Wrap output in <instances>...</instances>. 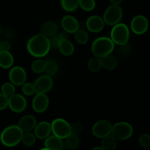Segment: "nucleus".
Segmentation results:
<instances>
[{
	"label": "nucleus",
	"instance_id": "nucleus-1",
	"mask_svg": "<svg viewBox=\"0 0 150 150\" xmlns=\"http://www.w3.org/2000/svg\"><path fill=\"white\" fill-rule=\"evenodd\" d=\"M26 49L29 54L34 57L42 58L45 57L51 49L49 39L41 33L38 34L28 40Z\"/></svg>",
	"mask_w": 150,
	"mask_h": 150
},
{
	"label": "nucleus",
	"instance_id": "nucleus-2",
	"mask_svg": "<svg viewBox=\"0 0 150 150\" xmlns=\"http://www.w3.org/2000/svg\"><path fill=\"white\" fill-rule=\"evenodd\" d=\"M23 132L18 125H10L3 130L0 136V140L4 146L13 147L21 142Z\"/></svg>",
	"mask_w": 150,
	"mask_h": 150
},
{
	"label": "nucleus",
	"instance_id": "nucleus-3",
	"mask_svg": "<svg viewBox=\"0 0 150 150\" xmlns=\"http://www.w3.org/2000/svg\"><path fill=\"white\" fill-rule=\"evenodd\" d=\"M114 45L115 44L110 38L100 37L92 42L91 50L95 57L102 58L112 53Z\"/></svg>",
	"mask_w": 150,
	"mask_h": 150
},
{
	"label": "nucleus",
	"instance_id": "nucleus-4",
	"mask_svg": "<svg viewBox=\"0 0 150 150\" xmlns=\"http://www.w3.org/2000/svg\"><path fill=\"white\" fill-rule=\"evenodd\" d=\"M111 39L114 44L122 45L127 43L130 38V30L126 24L119 23L113 26L111 31Z\"/></svg>",
	"mask_w": 150,
	"mask_h": 150
},
{
	"label": "nucleus",
	"instance_id": "nucleus-5",
	"mask_svg": "<svg viewBox=\"0 0 150 150\" xmlns=\"http://www.w3.org/2000/svg\"><path fill=\"white\" fill-rule=\"evenodd\" d=\"M133 133L131 125L126 122H119L112 126L111 135L117 141H124L131 137Z\"/></svg>",
	"mask_w": 150,
	"mask_h": 150
},
{
	"label": "nucleus",
	"instance_id": "nucleus-6",
	"mask_svg": "<svg viewBox=\"0 0 150 150\" xmlns=\"http://www.w3.org/2000/svg\"><path fill=\"white\" fill-rule=\"evenodd\" d=\"M123 16L122 7L118 4H111L106 8L103 13L104 22L108 26H114L120 23Z\"/></svg>",
	"mask_w": 150,
	"mask_h": 150
},
{
	"label": "nucleus",
	"instance_id": "nucleus-7",
	"mask_svg": "<svg viewBox=\"0 0 150 150\" xmlns=\"http://www.w3.org/2000/svg\"><path fill=\"white\" fill-rule=\"evenodd\" d=\"M51 132L54 136L64 139L72 133L71 127L68 122L62 118H57L51 123Z\"/></svg>",
	"mask_w": 150,
	"mask_h": 150
},
{
	"label": "nucleus",
	"instance_id": "nucleus-8",
	"mask_svg": "<svg viewBox=\"0 0 150 150\" xmlns=\"http://www.w3.org/2000/svg\"><path fill=\"white\" fill-rule=\"evenodd\" d=\"M112 125L108 120H101L94 124L92 128V134L98 139H103L111 133Z\"/></svg>",
	"mask_w": 150,
	"mask_h": 150
},
{
	"label": "nucleus",
	"instance_id": "nucleus-9",
	"mask_svg": "<svg viewBox=\"0 0 150 150\" xmlns=\"http://www.w3.org/2000/svg\"><path fill=\"white\" fill-rule=\"evenodd\" d=\"M27 106L26 99L20 94L15 93L9 97L8 107L15 113H21L24 111Z\"/></svg>",
	"mask_w": 150,
	"mask_h": 150
},
{
	"label": "nucleus",
	"instance_id": "nucleus-10",
	"mask_svg": "<svg viewBox=\"0 0 150 150\" xmlns=\"http://www.w3.org/2000/svg\"><path fill=\"white\" fill-rule=\"evenodd\" d=\"M27 76L26 70L21 66H16L11 68L9 73V79L13 84L16 86H22L26 83Z\"/></svg>",
	"mask_w": 150,
	"mask_h": 150
},
{
	"label": "nucleus",
	"instance_id": "nucleus-11",
	"mask_svg": "<svg viewBox=\"0 0 150 150\" xmlns=\"http://www.w3.org/2000/svg\"><path fill=\"white\" fill-rule=\"evenodd\" d=\"M35 88V92L36 93H45L49 92L53 87L54 81L51 76L48 75H43L35 80L34 83Z\"/></svg>",
	"mask_w": 150,
	"mask_h": 150
},
{
	"label": "nucleus",
	"instance_id": "nucleus-12",
	"mask_svg": "<svg viewBox=\"0 0 150 150\" xmlns=\"http://www.w3.org/2000/svg\"><path fill=\"white\" fill-rule=\"evenodd\" d=\"M131 30L136 35H143L147 31L149 22L147 18L144 16H136L132 19L130 23Z\"/></svg>",
	"mask_w": 150,
	"mask_h": 150
},
{
	"label": "nucleus",
	"instance_id": "nucleus-13",
	"mask_svg": "<svg viewBox=\"0 0 150 150\" xmlns=\"http://www.w3.org/2000/svg\"><path fill=\"white\" fill-rule=\"evenodd\" d=\"M49 105V98L45 93H36L32 102V107L37 113H43Z\"/></svg>",
	"mask_w": 150,
	"mask_h": 150
},
{
	"label": "nucleus",
	"instance_id": "nucleus-14",
	"mask_svg": "<svg viewBox=\"0 0 150 150\" xmlns=\"http://www.w3.org/2000/svg\"><path fill=\"white\" fill-rule=\"evenodd\" d=\"M86 27L89 32L93 33H98L104 29L105 22L103 18L99 16H92L88 18L85 22Z\"/></svg>",
	"mask_w": 150,
	"mask_h": 150
},
{
	"label": "nucleus",
	"instance_id": "nucleus-15",
	"mask_svg": "<svg viewBox=\"0 0 150 150\" xmlns=\"http://www.w3.org/2000/svg\"><path fill=\"white\" fill-rule=\"evenodd\" d=\"M61 26L64 31L69 34H74L79 29V22L72 16H65L61 21Z\"/></svg>",
	"mask_w": 150,
	"mask_h": 150
},
{
	"label": "nucleus",
	"instance_id": "nucleus-16",
	"mask_svg": "<svg viewBox=\"0 0 150 150\" xmlns=\"http://www.w3.org/2000/svg\"><path fill=\"white\" fill-rule=\"evenodd\" d=\"M51 133V125L47 121H42L36 125L34 134L39 139H45Z\"/></svg>",
	"mask_w": 150,
	"mask_h": 150
},
{
	"label": "nucleus",
	"instance_id": "nucleus-17",
	"mask_svg": "<svg viewBox=\"0 0 150 150\" xmlns=\"http://www.w3.org/2000/svg\"><path fill=\"white\" fill-rule=\"evenodd\" d=\"M37 125V120L34 116L25 115L20 119L18 127L23 132H31L35 129Z\"/></svg>",
	"mask_w": 150,
	"mask_h": 150
},
{
	"label": "nucleus",
	"instance_id": "nucleus-18",
	"mask_svg": "<svg viewBox=\"0 0 150 150\" xmlns=\"http://www.w3.org/2000/svg\"><path fill=\"white\" fill-rule=\"evenodd\" d=\"M58 31V25L55 21H48L44 22L40 27V33L45 36L49 37L56 35Z\"/></svg>",
	"mask_w": 150,
	"mask_h": 150
},
{
	"label": "nucleus",
	"instance_id": "nucleus-19",
	"mask_svg": "<svg viewBox=\"0 0 150 150\" xmlns=\"http://www.w3.org/2000/svg\"><path fill=\"white\" fill-rule=\"evenodd\" d=\"M62 145V139L54 136V135L48 136L44 142L45 148L49 150H59Z\"/></svg>",
	"mask_w": 150,
	"mask_h": 150
},
{
	"label": "nucleus",
	"instance_id": "nucleus-20",
	"mask_svg": "<svg viewBox=\"0 0 150 150\" xmlns=\"http://www.w3.org/2000/svg\"><path fill=\"white\" fill-rule=\"evenodd\" d=\"M58 49L62 55L65 57H70L74 53V45L70 40H61L59 44Z\"/></svg>",
	"mask_w": 150,
	"mask_h": 150
},
{
	"label": "nucleus",
	"instance_id": "nucleus-21",
	"mask_svg": "<svg viewBox=\"0 0 150 150\" xmlns=\"http://www.w3.org/2000/svg\"><path fill=\"white\" fill-rule=\"evenodd\" d=\"M102 67L107 70H113L118 65V60L114 56L111 54L105 56L100 58Z\"/></svg>",
	"mask_w": 150,
	"mask_h": 150
},
{
	"label": "nucleus",
	"instance_id": "nucleus-22",
	"mask_svg": "<svg viewBox=\"0 0 150 150\" xmlns=\"http://www.w3.org/2000/svg\"><path fill=\"white\" fill-rule=\"evenodd\" d=\"M14 58L10 51H0V67L8 69L13 66Z\"/></svg>",
	"mask_w": 150,
	"mask_h": 150
},
{
	"label": "nucleus",
	"instance_id": "nucleus-23",
	"mask_svg": "<svg viewBox=\"0 0 150 150\" xmlns=\"http://www.w3.org/2000/svg\"><path fill=\"white\" fill-rule=\"evenodd\" d=\"M59 66L57 61L54 59L48 58L45 60V72L49 76H54L58 73Z\"/></svg>",
	"mask_w": 150,
	"mask_h": 150
},
{
	"label": "nucleus",
	"instance_id": "nucleus-24",
	"mask_svg": "<svg viewBox=\"0 0 150 150\" xmlns=\"http://www.w3.org/2000/svg\"><path fill=\"white\" fill-rule=\"evenodd\" d=\"M101 148L103 150H115L117 148V140L111 135L103 139Z\"/></svg>",
	"mask_w": 150,
	"mask_h": 150
},
{
	"label": "nucleus",
	"instance_id": "nucleus-25",
	"mask_svg": "<svg viewBox=\"0 0 150 150\" xmlns=\"http://www.w3.org/2000/svg\"><path fill=\"white\" fill-rule=\"evenodd\" d=\"M80 0H61L62 8L66 12H73L79 7Z\"/></svg>",
	"mask_w": 150,
	"mask_h": 150
},
{
	"label": "nucleus",
	"instance_id": "nucleus-26",
	"mask_svg": "<svg viewBox=\"0 0 150 150\" xmlns=\"http://www.w3.org/2000/svg\"><path fill=\"white\" fill-rule=\"evenodd\" d=\"M88 68L92 73H97L100 71L102 68L100 58L95 57V56L93 57H91L88 61Z\"/></svg>",
	"mask_w": 150,
	"mask_h": 150
},
{
	"label": "nucleus",
	"instance_id": "nucleus-27",
	"mask_svg": "<svg viewBox=\"0 0 150 150\" xmlns=\"http://www.w3.org/2000/svg\"><path fill=\"white\" fill-rule=\"evenodd\" d=\"M74 37L76 42L81 45H84L89 40V35L83 29H78L74 33Z\"/></svg>",
	"mask_w": 150,
	"mask_h": 150
},
{
	"label": "nucleus",
	"instance_id": "nucleus-28",
	"mask_svg": "<svg viewBox=\"0 0 150 150\" xmlns=\"http://www.w3.org/2000/svg\"><path fill=\"white\" fill-rule=\"evenodd\" d=\"M31 69H32V72H34L35 73L40 74V73H43V72H45V61L40 59L35 60L32 63Z\"/></svg>",
	"mask_w": 150,
	"mask_h": 150
},
{
	"label": "nucleus",
	"instance_id": "nucleus-29",
	"mask_svg": "<svg viewBox=\"0 0 150 150\" xmlns=\"http://www.w3.org/2000/svg\"><path fill=\"white\" fill-rule=\"evenodd\" d=\"M36 136L34 133H31V132H23L21 142L25 146H32L36 142Z\"/></svg>",
	"mask_w": 150,
	"mask_h": 150
},
{
	"label": "nucleus",
	"instance_id": "nucleus-30",
	"mask_svg": "<svg viewBox=\"0 0 150 150\" xmlns=\"http://www.w3.org/2000/svg\"><path fill=\"white\" fill-rule=\"evenodd\" d=\"M65 139L66 145L70 149H76L79 146V143H80V139H79V136L75 133H71Z\"/></svg>",
	"mask_w": 150,
	"mask_h": 150
},
{
	"label": "nucleus",
	"instance_id": "nucleus-31",
	"mask_svg": "<svg viewBox=\"0 0 150 150\" xmlns=\"http://www.w3.org/2000/svg\"><path fill=\"white\" fill-rule=\"evenodd\" d=\"M1 93L9 98L16 93V86L13 84L11 82H6L1 86Z\"/></svg>",
	"mask_w": 150,
	"mask_h": 150
},
{
	"label": "nucleus",
	"instance_id": "nucleus-32",
	"mask_svg": "<svg viewBox=\"0 0 150 150\" xmlns=\"http://www.w3.org/2000/svg\"><path fill=\"white\" fill-rule=\"evenodd\" d=\"M96 3L95 0H80L79 6L83 10L86 12H90L95 9Z\"/></svg>",
	"mask_w": 150,
	"mask_h": 150
},
{
	"label": "nucleus",
	"instance_id": "nucleus-33",
	"mask_svg": "<svg viewBox=\"0 0 150 150\" xmlns=\"http://www.w3.org/2000/svg\"><path fill=\"white\" fill-rule=\"evenodd\" d=\"M22 93L26 96H32L35 92V88L34 83H24L22 85Z\"/></svg>",
	"mask_w": 150,
	"mask_h": 150
},
{
	"label": "nucleus",
	"instance_id": "nucleus-34",
	"mask_svg": "<svg viewBox=\"0 0 150 150\" xmlns=\"http://www.w3.org/2000/svg\"><path fill=\"white\" fill-rule=\"evenodd\" d=\"M139 143L143 148L150 147V136L148 134H143L139 137Z\"/></svg>",
	"mask_w": 150,
	"mask_h": 150
},
{
	"label": "nucleus",
	"instance_id": "nucleus-35",
	"mask_svg": "<svg viewBox=\"0 0 150 150\" xmlns=\"http://www.w3.org/2000/svg\"><path fill=\"white\" fill-rule=\"evenodd\" d=\"M70 127H71L72 133H75L77 135L81 133L83 130V124L80 122H75L73 124L70 125Z\"/></svg>",
	"mask_w": 150,
	"mask_h": 150
},
{
	"label": "nucleus",
	"instance_id": "nucleus-36",
	"mask_svg": "<svg viewBox=\"0 0 150 150\" xmlns=\"http://www.w3.org/2000/svg\"><path fill=\"white\" fill-rule=\"evenodd\" d=\"M48 39H49V42H50V45H51V48H58L60 40H61L59 35H57V34H56V35H52V36L49 37Z\"/></svg>",
	"mask_w": 150,
	"mask_h": 150
},
{
	"label": "nucleus",
	"instance_id": "nucleus-37",
	"mask_svg": "<svg viewBox=\"0 0 150 150\" xmlns=\"http://www.w3.org/2000/svg\"><path fill=\"white\" fill-rule=\"evenodd\" d=\"M9 98L4 94L0 93V111L4 110L8 107Z\"/></svg>",
	"mask_w": 150,
	"mask_h": 150
},
{
	"label": "nucleus",
	"instance_id": "nucleus-38",
	"mask_svg": "<svg viewBox=\"0 0 150 150\" xmlns=\"http://www.w3.org/2000/svg\"><path fill=\"white\" fill-rule=\"evenodd\" d=\"M120 49H119V52H120V54H121V55L124 56V57L129 55V54H130V51H131V48H130L128 42L125 44V45H120Z\"/></svg>",
	"mask_w": 150,
	"mask_h": 150
},
{
	"label": "nucleus",
	"instance_id": "nucleus-39",
	"mask_svg": "<svg viewBox=\"0 0 150 150\" xmlns=\"http://www.w3.org/2000/svg\"><path fill=\"white\" fill-rule=\"evenodd\" d=\"M10 42L8 40H1L0 42V51H9L10 49Z\"/></svg>",
	"mask_w": 150,
	"mask_h": 150
},
{
	"label": "nucleus",
	"instance_id": "nucleus-40",
	"mask_svg": "<svg viewBox=\"0 0 150 150\" xmlns=\"http://www.w3.org/2000/svg\"><path fill=\"white\" fill-rule=\"evenodd\" d=\"M68 32H65V31H63V32H62L59 35V36L60 39L61 40H67L69 38V35H68Z\"/></svg>",
	"mask_w": 150,
	"mask_h": 150
},
{
	"label": "nucleus",
	"instance_id": "nucleus-41",
	"mask_svg": "<svg viewBox=\"0 0 150 150\" xmlns=\"http://www.w3.org/2000/svg\"><path fill=\"white\" fill-rule=\"evenodd\" d=\"M112 4H120L122 1V0H110Z\"/></svg>",
	"mask_w": 150,
	"mask_h": 150
},
{
	"label": "nucleus",
	"instance_id": "nucleus-42",
	"mask_svg": "<svg viewBox=\"0 0 150 150\" xmlns=\"http://www.w3.org/2000/svg\"><path fill=\"white\" fill-rule=\"evenodd\" d=\"M59 150H70V149L67 146V145L63 144L62 146L61 147V149H60Z\"/></svg>",
	"mask_w": 150,
	"mask_h": 150
},
{
	"label": "nucleus",
	"instance_id": "nucleus-43",
	"mask_svg": "<svg viewBox=\"0 0 150 150\" xmlns=\"http://www.w3.org/2000/svg\"><path fill=\"white\" fill-rule=\"evenodd\" d=\"M92 150H103L101 147H98V146H96V147L93 148Z\"/></svg>",
	"mask_w": 150,
	"mask_h": 150
},
{
	"label": "nucleus",
	"instance_id": "nucleus-44",
	"mask_svg": "<svg viewBox=\"0 0 150 150\" xmlns=\"http://www.w3.org/2000/svg\"><path fill=\"white\" fill-rule=\"evenodd\" d=\"M1 25H0V34H1Z\"/></svg>",
	"mask_w": 150,
	"mask_h": 150
},
{
	"label": "nucleus",
	"instance_id": "nucleus-45",
	"mask_svg": "<svg viewBox=\"0 0 150 150\" xmlns=\"http://www.w3.org/2000/svg\"><path fill=\"white\" fill-rule=\"evenodd\" d=\"M40 150H49V149H46V148H44V149H40Z\"/></svg>",
	"mask_w": 150,
	"mask_h": 150
}]
</instances>
